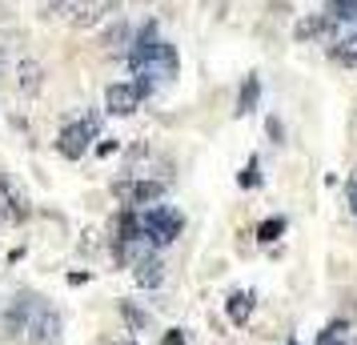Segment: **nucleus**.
I'll return each instance as SVG.
<instances>
[{
    "label": "nucleus",
    "instance_id": "1",
    "mask_svg": "<svg viewBox=\"0 0 357 345\" xmlns=\"http://www.w3.org/2000/svg\"><path fill=\"white\" fill-rule=\"evenodd\" d=\"M129 68H132V84L141 93H153L157 84L177 81L181 61H177V49L169 40H149V45H132Z\"/></svg>",
    "mask_w": 357,
    "mask_h": 345
},
{
    "label": "nucleus",
    "instance_id": "2",
    "mask_svg": "<svg viewBox=\"0 0 357 345\" xmlns=\"http://www.w3.org/2000/svg\"><path fill=\"white\" fill-rule=\"evenodd\" d=\"M97 132H100V116L97 113H89L84 121H68L65 129H61V137H56V153H61L65 161H77V157L89 153V145H93Z\"/></svg>",
    "mask_w": 357,
    "mask_h": 345
},
{
    "label": "nucleus",
    "instance_id": "3",
    "mask_svg": "<svg viewBox=\"0 0 357 345\" xmlns=\"http://www.w3.org/2000/svg\"><path fill=\"white\" fill-rule=\"evenodd\" d=\"M141 229L153 245H173L185 229V217L173 209V205H157V209H149V217L141 221Z\"/></svg>",
    "mask_w": 357,
    "mask_h": 345
},
{
    "label": "nucleus",
    "instance_id": "4",
    "mask_svg": "<svg viewBox=\"0 0 357 345\" xmlns=\"http://www.w3.org/2000/svg\"><path fill=\"white\" fill-rule=\"evenodd\" d=\"M113 197L121 205H153L165 197V181L161 177H121L113 181Z\"/></svg>",
    "mask_w": 357,
    "mask_h": 345
},
{
    "label": "nucleus",
    "instance_id": "5",
    "mask_svg": "<svg viewBox=\"0 0 357 345\" xmlns=\"http://www.w3.org/2000/svg\"><path fill=\"white\" fill-rule=\"evenodd\" d=\"M36 301H45V297H36V293H29V289H20L17 301L8 305V313H4V337H13V342H17L20 333H29L36 309H40Z\"/></svg>",
    "mask_w": 357,
    "mask_h": 345
},
{
    "label": "nucleus",
    "instance_id": "6",
    "mask_svg": "<svg viewBox=\"0 0 357 345\" xmlns=\"http://www.w3.org/2000/svg\"><path fill=\"white\" fill-rule=\"evenodd\" d=\"M61 333H65V321L52 305H40L29 325V345H61Z\"/></svg>",
    "mask_w": 357,
    "mask_h": 345
},
{
    "label": "nucleus",
    "instance_id": "7",
    "mask_svg": "<svg viewBox=\"0 0 357 345\" xmlns=\"http://www.w3.org/2000/svg\"><path fill=\"white\" fill-rule=\"evenodd\" d=\"M141 97H145V93H141L132 81H116V84L105 89V109H109L113 116H132L137 109H141Z\"/></svg>",
    "mask_w": 357,
    "mask_h": 345
},
{
    "label": "nucleus",
    "instance_id": "8",
    "mask_svg": "<svg viewBox=\"0 0 357 345\" xmlns=\"http://www.w3.org/2000/svg\"><path fill=\"white\" fill-rule=\"evenodd\" d=\"M116 8H121V0H77L68 20H73L77 29H97L100 20L109 17V13H116Z\"/></svg>",
    "mask_w": 357,
    "mask_h": 345
},
{
    "label": "nucleus",
    "instance_id": "9",
    "mask_svg": "<svg viewBox=\"0 0 357 345\" xmlns=\"http://www.w3.org/2000/svg\"><path fill=\"white\" fill-rule=\"evenodd\" d=\"M24 217H29V201H24V193L0 173V221H24Z\"/></svg>",
    "mask_w": 357,
    "mask_h": 345
},
{
    "label": "nucleus",
    "instance_id": "10",
    "mask_svg": "<svg viewBox=\"0 0 357 345\" xmlns=\"http://www.w3.org/2000/svg\"><path fill=\"white\" fill-rule=\"evenodd\" d=\"M337 33V20L325 17V13H313V17H301L293 24V36L305 45V40H329V36Z\"/></svg>",
    "mask_w": 357,
    "mask_h": 345
},
{
    "label": "nucleus",
    "instance_id": "11",
    "mask_svg": "<svg viewBox=\"0 0 357 345\" xmlns=\"http://www.w3.org/2000/svg\"><path fill=\"white\" fill-rule=\"evenodd\" d=\"M253 309H257V293H253V289H237V293H229L225 313H229V321H233V325H249Z\"/></svg>",
    "mask_w": 357,
    "mask_h": 345
},
{
    "label": "nucleus",
    "instance_id": "12",
    "mask_svg": "<svg viewBox=\"0 0 357 345\" xmlns=\"http://www.w3.org/2000/svg\"><path fill=\"white\" fill-rule=\"evenodd\" d=\"M132 281L141 285V289H157V285H165V261L161 257H141V261L132 265Z\"/></svg>",
    "mask_w": 357,
    "mask_h": 345
},
{
    "label": "nucleus",
    "instance_id": "13",
    "mask_svg": "<svg viewBox=\"0 0 357 345\" xmlns=\"http://www.w3.org/2000/svg\"><path fill=\"white\" fill-rule=\"evenodd\" d=\"M17 89H20V97H36V93L45 89V68L24 56V61H20V68H17Z\"/></svg>",
    "mask_w": 357,
    "mask_h": 345
},
{
    "label": "nucleus",
    "instance_id": "14",
    "mask_svg": "<svg viewBox=\"0 0 357 345\" xmlns=\"http://www.w3.org/2000/svg\"><path fill=\"white\" fill-rule=\"evenodd\" d=\"M141 221H137V213L132 209H121V217H116V237H113V249H121V245H132L137 237H141Z\"/></svg>",
    "mask_w": 357,
    "mask_h": 345
},
{
    "label": "nucleus",
    "instance_id": "15",
    "mask_svg": "<svg viewBox=\"0 0 357 345\" xmlns=\"http://www.w3.org/2000/svg\"><path fill=\"white\" fill-rule=\"evenodd\" d=\"M132 40V29L125 24V20H116V24H109L105 33H100V49H109V52H121L125 45Z\"/></svg>",
    "mask_w": 357,
    "mask_h": 345
},
{
    "label": "nucleus",
    "instance_id": "16",
    "mask_svg": "<svg viewBox=\"0 0 357 345\" xmlns=\"http://www.w3.org/2000/svg\"><path fill=\"white\" fill-rule=\"evenodd\" d=\"M257 97H261V77H245L241 97H237V116L253 113V109H257Z\"/></svg>",
    "mask_w": 357,
    "mask_h": 345
},
{
    "label": "nucleus",
    "instance_id": "17",
    "mask_svg": "<svg viewBox=\"0 0 357 345\" xmlns=\"http://www.w3.org/2000/svg\"><path fill=\"white\" fill-rule=\"evenodd\" d=\"M349 342V321L337 317V321H329V325L317 333V345H345Z\"/></svg>",
    "mask_w": 357,
    "mask_h": 345
},
{
    "label": "nucleus",
    "instance_id": "18",
    "mask_svg": "<svg viewBox=\"0 0 357 345\" xmlns=\"http://www.w3.org/2000/svg\"><path fill=\"white\" fill-rule=\"evenodd\" d=\"M333 61L345 68H357V36H345V40L333 45Z\"/></svg>",
    "mask_w": 357,
    "mask_h": 345
},
{
    "label": "nucleus",
    "instance_id": "19",
    "mask_svg": "<svg viewBox=\"0 0 357 345\" xmlns=\"http://www.w3.org/2000/svg\"><path fill=\"white\" fill-rule=\"evenodd\" d=\"M281 233H285V217H269V221H261L257 225V241L269 245V241H277Z\"/></svg>",
    "mask_w": 357,
    "mask_h": 345
},
{
    "label": "nucleus",
    "instance_id": "20",
    "mask_svg": "<svg viewBox=\"0 0 357 345\" xmlns=\"http://www.w3.org/2000/svg\"><path fill=\"white\" fill-rule=\"evenodd\" d=\"M329 17L333 20H357V0H329Z\"/></svg>",
    "mask_w": 357,
    "mask_h": 345
},
{
    "label": "nucleus",
    "instance_id": "21",
    "mask_svg": "<svg viewBox=\"0 0 357 345\" xmlns=\"http://www.w3.org/2000/svg\"><path fill=\"white\" fill-rule=\"evenodd\" d=\"M121 317H125V321H129L132 329H145L149 325V317L141 309H137V305H129V301H121Z\"/></svg>",
    "mask_w": 357,
    "mask_h": 345
},
{
    "label": "nucleus",
    "instance_id": "22",
    "mask_svg": "<svg viewBox=\"0 0 357 345\" xmlns=\"http://www.w3.org/2000/svg\"><path fill=\"white\" fill-rule=\"evenodd\" d=\"M261 181V173H257V157H249L241 169V189H253V185Z\"/></svg>",
    "mask_w": 357,
    "mask_h": 345
},
{
    "label": "nucleus",
    "instance_id": "23",
    "mask_svg": "<svg viewBox=\"0 0 357 345\" xmlns=\"http://www.w3.org/2000/svg\"><path fill=\"white\" fill-rule=\"evenodd\" d=\"M269 137H273L277 145L285 141V129H281V121H277V116H269Z\"/></svg>",
    "mask_w": 357,
    "mask_h": 345
},
{
    "label": "nucleus",
    "instance_id": "24",
    "mask_svg": "<svg viewBox=\"0 0 357 345\" xmlns=\"http://www.w3.org/2000/svg\"><path fill=\"white\" fill-rule=\"evenodd\" d=\"M165 345H185V333H181V329H169V333H165Z\"/></svg>",
    "mask_w": 357,
    "mask_h": 345
},
{
    "label": "nucleus",
    "instance_id": "25",
    "mask_svg": "<svg viewBox=\"0 0 357 345\" xmlns=\"http://www.w3.org/2000/svg\"><path fill=\"white\" fill-rule=\"evenodd\" d=\"M349 213L357 217V177H354V185H349Z\"/></svg>",
    "mask_w": 357,
    "mask_h": 345
},
{
    "label": "nucleus",
    "instance_id": "26",
    "mask_svg": "<svg viewBox=\"0 0 357 345\" xmlns=\"http://www.w3.org/2000/svg\"><path fill=\"white\" fill-rule=\"evenodd\" d=\"M0 49H4V45H0ZM0 72H4V56H0Z\"/></svg>",
    "mask_w": 357,
    "mask_h": 345
},
{
    "label": "nucleus",
    "instance_id": "27",
    "mask_svg": "<svg viewBox=\"0 0 357 345\" xmlns=\"http://www.w3.org/2000/svg\"><path fill=\"white\" fill-rule=\"evenodd\" d=\"M121 345H137V342H121Z\"/></svg>",
    "mask_w": 357,
    "mask_h": 345
},
{
    "label": "nucleus",
    "instance_id": "28",
    "mask_svg": "<svg viewBox=\"0 0 357 345\" xmlns=\"http://www.w3.org/2000/svg\"><path fill=\"white\" fill-rule=\"evenodd\" d=\"M141 4H149V0H141Z\"/></svg>",
    "mask_w": 357,
    "mask_h": 345
},
{
    "label": "nucleus",
    "instance_id": "29",
    "mask_svg": "<svg viewBox=\"0 0 357 345\" xmlns=\"http://www.w3.org/2000/svg\"><path fill=\"white\" fill-rule=\"evenodd\" d=\"M289 345H297V342H289Z\"/></svg>",
    "mask_w": 357,
    "mask_h": 345
}]
</instances>
